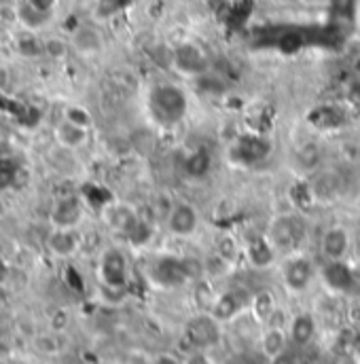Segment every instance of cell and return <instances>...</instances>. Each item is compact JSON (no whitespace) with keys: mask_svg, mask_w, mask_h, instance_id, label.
<instances>
[{"mask_svg":"<svg viewBox=\"0 0 360 364\" xmlns=\"http://www.w3.org/2000/svg\"><path fill=\"white\" fill-rule=\"evenodd\" d=\"M97 275H100V282H102L104 290L123 292L125 286H127V277H129V267H127L125 255L121 250H117V248H106L100 255Z\"/></svg>","mask_w":360,"mask_h":364,"instance_id":"6da1fadb","label":"cell"},{"mask_svg":"<svg viewBox=\"0 0 360 364\" xmlns=\"http://www.w3.org/2000/svg\"><path fill=\"white\" fill-rule=\"evenodd\" d=\"M184 339L195 350L214 348L221 341V326L212 314H199L184 324Z\"/></svg>","mask_w":360,"mask_h":364,"instance_id":"7a4b0ae2","label":"cell"},{"mask_svg":"<svg viewBox=\"0 0 360 364\" xmlns=\"http://www.w3.org/2000/svg\"><path fill=\"white\" fill-rule=\"evenodd\" d=\"M186 102L182 91L176 87H157L151 93V110L162 123H174L184 114Z\"/></svg>","mask_w":360,"mask_h":364,"instance_id":"3957f363","label":"cell"},{"mask_svg":"<svg viewBox=\"0 0 360 364\" xmlns=\"http://www.w3.org/2000/svg\"><path fill=\"white\" fill-rule=\"evenodd\" d=\"M305 235V223L299 216H277L270 227V242L275 250H292Z\"/></svg>","mask_w":360,"mask_h":364,"instance_id":"277c9868","label":"cell"},{"mask_svg":"<svg viewBox=\"0 0 360 364\" xmlns=\"http://www.w3.org/2000/svg\"><path fill=\"white\" fill-rule=\"evenodd\" d=\"M45 248L53 259L60 261H70L73 257H77L83 248V235L79 233V229H60V227H51V231L45 237Z\"/></svg>","mask_w":360,"mask_h":364,"instance_id":"5b68a950","label":"cell"},{"mask_svg":"<svg viewBox=\"0 0 360 364\" xmlns=\"http://www.w3.org/2000/svg\"><path fill=\"white\" fill-rule=\"evenodd\" d=\"M83 216H85L83 201L77 195H64L53 201L49 210V225L60 229H79Z\"/></svg>","mask_w":360,"mask_h":364,"instance_id":"8992f818","label":"cell"},{"mask_svg":"<svg viewBox=\"0 0 360 364\" xmlns=\"http://www.w3.org/2000/svg\"><path fill=\"white\" fill-rule=\"evenodd\" d=\"M151 279L164 288H176L180 284L189 282L184 269V261L174 257H162L151 265Z\"/></svg>","mask_w":360,"mask_h":364,"instance_id":"52a82bcc","label":"cell"},{"mask_svg":"<svg viewBox=\"0 0 360 364\" xmlns=\"http://www.w3.org/2000/svg\"><path fill=\"white\" fill-rule=\"evenodd\" d=\"M282 277L290 292H303V290H307V286L312 284V277H314L312 263L303 257H292L286 261V265L282 269Z\"/></svg>","mask_w":360,"mask_h":364,"instance_id":"ba28073f","label":"cell"},{"mask_svg":"<svg viewBox=\"0 0 360 364\" xmlns=\"http://www.w3.org/2000/svg\"><path fill=\"white\" fill-rule=\"evenodd\" d=\"M168 220V229L170 233H174L176 237H189L195 233L197 225H199V216H197V210L191 205V203H174L170 216L166 218Z\"/></svg>","mask_w":360,"mask_h":364,"instance_id":"9c48e42d","label":"cell"},{"mask_svg":"<svg viewBox=\"0 0 360 364\" xmlns=\"http://www.w3.org/2000/svg\"><path fill=\"white\" fill-rule=\"evenodd\" d=\"M53 138L64 151H79L88 144L90 140V129L75 125L66 119H60L53 127Z\"/></svg>","mask_w":360,"mask_h":364,"instance_id":"30bf717a","label":"cell"},{"mask_svg":"<svg viewBox=\"0 0 360 364\" xmlns=\"http://www.w3.org/2000/svg\"><path fill=\"white\" fill-rule=\"evenodd\" d=\"M172 64L186 75H201L208 68L203 51L195 45H180L172 51Z\"/></svg>","mask_w":360,"mask_h":364,"instance_id":"8fae6325","label":"cell"},{"mask_svg":"<svg viewBox=\"0 0 360 364\" xmlns=\"http://www.w3.org/2000/svg\"><path fill=\"white\" fill-rule=\"evenodd\" d=\"M104 220H106V225H108L110 229H115V231L127 235V233L134 229V225L140 220V216H138V212H136L132 205H127V203H110V205H106V210H104Z\"/></svg>","mask_w":360,"mask_h":364,"instance_id":"7c38bea8","label":"cell"},{"mask_svg":"<svg viewBox=\"0 0 360 364\" xmlns=\"http://www.w3.org/2000/svg\"><path fill=\"white\" fill-rule=\"evenodd\" d=\"M246 307V299L238 292V290H229L225 294H218L210 307V314L218 320V322H229L233 320L238 314H242V309Z\"/></svg>","mask_w":360,"mask_h":364,"instance_id":"4fadbf2b","label":"cell"},{"mask_svg":"<svg viewBox=\"0 0 360 364\" xmlns=\"http://www.w3.org/2000/svg\"><path fill=\"white\" fill-rule=\"evenodd\" d=\"M70 47L79 55L91 58V55H97L104 49V38H102V34L95 28H91V26H79L73 32V36H70Z\"/></svg>","mask_w":360,"mask_h":364,"instance_id":"5bb4252c","label":"cell"},{"mask_svg":"<svg viewBox=\"0 0 360 364\" xmlns=\"http://www.w3.org/2000/svg\"><path fill=\"white\" fill-rule=\"evenodd\" d=\"M322 277H324L327 286L337 292H350L352 288H356L354 272L344 261H329V265L322 272Z\"/></svg>","mask_w":360,"mask_h":364,"instance_id":"9a60e30c","label":"cell"},{"mask_svg":"<svg viewBox=\"0 0 360 364\" xmlns=\"http://www.w3.org/2000/svg\"><path fill=\"white\" fill-rule=\"evenodd\" d=\"M350 250V235L344 227H331L322 237V255L329 261H342Z\"/></svg>","mask_w":360,"mask_h":364,"instance_id":"2e32d148","label":"cell"},{"mask_svg":"<svg viewBox=\"0 0 360 364\" xmlns=\"http://www.w3.org/2000/svg\"><path fill=\"white\" fill-rule=\"evenodd\" d=\"M288 335H290V341L295 346H307L314 339V335H316V320H314V316L312 314L295 316L292 322H290Z\"/></svg>","mask_w":360,"mask_h":364,"instance_id":"e0dca14e","label":"cell"},{"mask_svg":"<svg viewBox=\"0 0 360 364\" xmlns=\"http://www.w3.org/2000/svg\"><path fill=\"white\" fill-rule=\"evenodd\" d=\"M15 17H17V21L28 30V32H38L45 23H47V19H49V13L47 11H41L38 6H34V4H30L28 0L26 2H21L17 9H15Z\"/></svg>","mask_w":360,"mask_h":364,"instance_id":"ac0fdd59","label":"cell"},{"mask_svg":"<svg viewBox=\"0 0 360 364\" xmlns=\"http://www.w3.org/2000/svg\"><path fill=\"white\" fill-rule=\"evenodd\" d=\"M246 255H248V261H250L253 267L268 269L271 263H273V259H275V248H273V244H271L270 240L259 237V240H253L250 242Z\"/></svg>","mask_w":360,"mask_h":364,"instance_id":"d6986e66","label":"cell"},{"mask_svg":"<svg viewBox=\"0 0 360 364\" xmlns=\"http://www.w3.org/2000/svg\"><path fill=\"white\" fill-rule=\"evenodd\" d=\"M286 346H288V337H286V333L282 331V326H270V328L265 331L263 339H261L263 354H265L270 360L273 356L282 354V352L286 350Z\"/></svg>","mask_w":360,"mask_h":364,"instance_id":"ffe728a7","label":"cell"},{"mask_svg":"<svg viewBox=\"0 0 360 364\" xmlns=\"http://www.w3.org/2000/svg\"><path fill=\"white\" fill-rule=\"evenodd\" d=\"M309 191H312V195L316 197V199H320V201H331L337 193H339V178L335 176V174H331V172H324V174H320L314 184L309 186Z\"/></svg>","mask_w":360,"mask_h":364,"instance_id":"44dd1931","label":"cell"},{"mask_svg":"<svg viewBox=\"0 0 360 364\" xmlns=\"http://www.w3.org/2000/svg\"><path fill=\"white\" fill-rule=\"evenodd\" d=\"M250 307H253V314H255V318L259 322H268V320H271L275 316V311H277L275 309V299H273V294L268 292V290L255 294L250 299Z\"/></svg>","mask_w":360,"mask_h":364,"instance_id":"7402d4cb","label":"cell"},{"mask_svg":"<svg viewBox=\"0 0 360 364\" xmlns=\"http://www.w3.org/2000/svg\"><path fill=\"white\" fill-rule=\"evenodd\" d=\"M70 41H64L60 36H47L43 38V55H47L49 60H64L70 53Z\"/></svg>","mask_w":360,"mask_h":364,"instance_id":"603a6c76","label":"cell"},{"mask_svg":"<svg viewBox=\"0 0 360 364\" xmlns=\"http://www.w3.org/2000/svg\"><path fill=\"white\" fill-rule=\"evenodd\" d=\"M62 119H66V121H70L75 125H81L85 129H90L91 123H93L91 112L85 106H81V104H66L62 108Z\"/></svg>","mask_w":360,"mask_h":364,"instance_id":"cb8c5ba5","label":"cell"},{"mask_svg":"<svg viewBox=\"0 0 360 364\" xmlns=\"http://www.w3.org/2000/svg\"><path fill=\"white\" fill-rule=\"evenodd\" d=\"M34 348L43 354V356H58L62 346H60V339L58 335L53 333H41L34 337Z\"/></svg>","mask_w":360,"mask_h":364,"instance_id":"d4e9b609","label":"cell"},{"mask_svg":"<svg viewBox=\"0 0 360 364\" xmlns=\"http://www.w3.org/2000/svg\"><path fill=\"white\" fill-rule=\"evenodd\" d=\"M235 252H238L235 240L229 237V235H223V237L218 240V244H216V255H221L223 259L231 261V259L235 257Z\"/></svg>","mask_w":360,"mask_h":364,"instance_id":"484cf974","label":"cell"},{"mask_svg":"<svg viewBox=\"0 0 360 364\" xmlns=\"http://www.w3.org/2000/svg\"><path fill=\"white\" fill-rule=\"evenodd\" d=\"M206 170H208V157H206L203 153H197V155H193V157L186 161V172H191V174H195V176L203 174Z\"/></svg>","mask_w":360,"mask_h":364,"instance_id":"4316f807","label":"cell"},{"mask_svg":"<svg viewBox=\"0 0 360 364\" xmlns=\"http://www.w3.org/2000/svg\"><path fill=\"white\" fill-rule=\"evenodd\" d=\"M271 364H299V358H297V354L284 350L282 354H277V356L271 358Z\"/></svg>","mask_w":360,"mask_h":364,"instance_id":"83f0119b","label":"cell"},{"mask_svg":"<svg viewBox=\"0 0 360 364\" xmlns=\"http://www.w3.org/2000/svg\"><path fill=\"white\" fill-rule=\"evenodd\" d=\"M344 155L350 159V161H360V144H356V142H346L344 144Z\"/></svg>","mask_w":360,"mask_h":364,"instance_id":"f1b7e54d","label":"cell"},{"mask_svg":"<svg viewBox=\"0 0 360 364\" xmlns=\"http://www.w3.org/2000/svg\"><path fill=\"white\" fill-rule=\"evenodd\" d=\"M184 364H212V360L206 356V352H203V350H197V352L189 354V358L184 360Z\"/></svg>","mask_w":360,"mask_h":364,"instance_id":"f546056e","label":"cell"},{"mask_svg":"<svg viewBox=\"0 0 360 364\" xmlns=\"http://www.w3.org/2000/svg\"><path fill=\"white\" fill-rule=\"evenodd\" d=\"M151 364H182L176 358V356H172V354H159V356H155Z\"/></svg>","mask_w":360,"mask_h":364,"instance_id":"4dcf8cb0","label":"cell"},{"mask_svg":"<svg viewBox=\"0 0 360 364\" xmlns=\"http://www.w3.org/2000/svg\"><path fill=\"white\" fill-rule=\"evenodd\" d=\"M28 2L34 4V6H38L41 11H47V13H51V9L55 4V0H28Z\"/></svg>","mask_w":360,"mask_h":364,"instance_id":"1f68e13d","label":"cell"},{"mask_svg":"<svg viewBox=\"0 0 360 364\" xmlns=\"http://www.w3.org/2000/svg\"><path fill=\"white\" fill-rule=\"evenodd\" d=\"M350 100L354 102V104H360V81H356V83H352V87H350Z\"/></svg>","mask_w":360,"mask_h":364,"instance_id":"d6a6232c","label":"cell"},{"mask_svg":"<svg viewBox=\"0 0 360 364\" xmlns=\"http://www.w3.org/2000/svg\"><path fill=\"white\" fill-rule=\"evenodd\" d=\"M11 208H9V201L4 199V195H0V220H4L9 216Z\"/></svg>","mask_w":360,"mask_h":364,"instance_id":"836d02e7","label":"cell"},{"mask_svg":"<svg viewBox=\"0 0 360 364\" xmlns=\"http://www.w3.org/2000/svg\"><path fill=\"white\" fill-rule=\"evenodd\" d=\"M350 318H352V322H359L360 324V305H354L350 309Z\"/></svg>","mask_w":360,"mask_h":364,"instance_id":"e575fe53","label":"cell"},{"mask_svg":"<svg viewBox=\"0 0 360 364\" xmlns=\"http://www.w3.org/2000/svg\"><path fill=\"white\" fill-rule=\"evenodd\" d=\"M2 140H4V127L0 125V144H2Z\"/></svg>","mask_w":360,"mask_h":364,"instance_id":"d590c367","label":"cell"},{"mask_svg":"<svg viewBox=\"0 0 360 364\" xmlns=\"http://www.w3.org/2000/svg\"><path fill=\"white\" fill-rule=\"evenodd\" d=\"M356 26H359V30H360V6H359V11H356Z\"/></svg>","mask_w":360,"mask_h":364,"instance_id":"8d00e7d4","label":"cell"},{"mask_svg":"<svg viewBox=\"0 0 360 364\" xmlns=\"http://www.w3.org/2000/svg\"><path fill=\"white\" fill-rule=\"evenodd\" d=\"M0 364H6V363H4V360H2V358H0Z\"/></svg>","mask_w":360,"mask_h":364,"instance_id":"74e56055","label":"cell"},{"mask_svg":"<svg viewBox=\"0 0 360 364\" xmlns=\"http://www.w3.org/2000/svg\"><path fill=\"white\" fill-rule=\"evenodd\" d=\"M85 364H95V363H85Z\"/></svg>","mask_w":360,"mask_h":364,"instance_id":"f35d334b","label":"cell"}]
</instances>
